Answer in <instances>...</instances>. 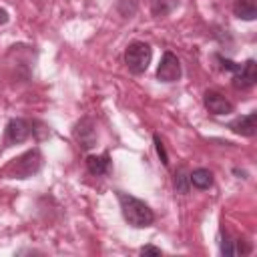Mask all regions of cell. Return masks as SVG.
I'll use <instances>...</instances> for the list:
<instances>
[{"label":"cell","mask_w":257,"mask_h":257,"mask_svg":"<svg viewBox=\"0 0 257 257\" xmlns=\"http://www.w3.org/2000/svg\"><path fill=\"white\" fill-rule=\"evenodd\" d=\"M116 199H118V205H120V213H122L124 221L131 227L143 229V227L153 225L155 213L145 201H141V199H137V197H133L124 191H116Z\"/></svg>","instance_id":"6da1fadb"},{"label":"cell","mask_w":257,"mask_h":257,"mask_svg":"<svg viewBox=\"0 0 257 257\" xmlns=\"http://www.w3.org/2000/svg\"><path fill=\"white\" fill-rule=\"evenodd\" d=\"M42 169V155L38 149L26 151L24 155H20L12 165L6 167V175L12 179H28L32 175H36Z\"/></svg>","instance_id":"7a4b0ae2"},{"label":"cell","mask_w":257,"mask_h":257,"mask_svg":"<svg viewBox=\"0 0 257 257\" xmlns=\"http://www.w3.org/2000/svg\"><path fill=\"white\" fill-rule=\"evenodd\" d=\"M151 58H153L151 46L147 42H141V40L131 42L124 50V64L133 74H143L149 68Z\"/></svg>","instance_id":"3957f363"},{"label":"cell","mask_w":257,"mask_h":257,"mask_svg":"<svg viewBox=\"0 0 257 257\" xmlns=\"http://www.w3.org/2000/svg\"><path fill=\"white\" fill-rule=\"evenodd\" d=\"M34 133H36V128H32L30 120H26V118H12L6 124L4 139H6V145H16V143L28 141Z\"/></svg>","instance_id":"277c9868"},{"label":"cell","mask_w":257,"mask_h":257,"mask_svg":"<svg viewBox=\"0 0 257 257\" xmlns=\"http://www.w3.org/2000/svg\"><path fill=\"white\" fill-rule=\"evenodd\" d=\"M72 135H74V139H76V143H78V147H80L82 151L92 149V147L96 145V139H98V135H96V124H94V120L88 118V116L80 118V120L74 124Z\"/></svg>","instance_id":"5b68a950"},{"label":"cell","mask_w":257,"mask_h":257,"mask_svg":"<svg viewBox=\"0 0 257 257\" xmlns=\"http://www.w3.org/2000/svg\"><path fill=\"white\" fill-rule=\"evenodd\" d=\"M157 78L161 82H177L181 78V62L173 52H165L159 66H157Z\"/></svg>","instance_id":"8992f818"},{"label":"cell","mask_w":257,"mask_h":257,"mask_svg":"<svg viewBox=\"0 0 257 257\" xmlns=\"http://www.w3.org/2000/svg\"><path fill=\"white\" fill-rule=\"evenodd\" d=\"M255 80H257V64H255L253 58H249V60L243 62V64L239 66V70L235 72V76H233V86L245 90V88H251V86L255 84Z\"/></svg>","instance_id":"52a82bcc"},{"label":"cell","mask_w":257,"mask_h":257,"mask_svg":"<svg viewBox=\"0 0 257 257\" xmlns=\"http://www.w3.org/2000/svg\"><path fill=\"white\" fill-rule=\"evenodd\" d=\"M203 102H205V108L211 114H229V112H233V102L227 100L217 90H207L205 96H203Z\"/></svg>","instance_id":"ba28073f"},{"label":"cell","mask_w":257,"mask_h":257,"mask_svg":"<svg viewBox=\"0 0 257 257\" xmlns=\"http://www.w3.org/2000/svg\"><path fill=\"white\" fill-rule=\"evenodd\" d=\"M235 135H243V137H253L257 133V114L255 112H249V114H243V116H237L233 118L229 124H227Z\"/></svg>","instance_id":"9c48e42d"},{"label":"cell","mask_w":257,"mask_h":257,"mask_svg":"<svg viewBox=\"0 0 257 257\" xmlns=\"http://www.w3.org/2000/svg\"><path fill=\"white\" fill-rule=\"evenodd\" d=\"M86 169H88V173H92L96 177L108 175V171H110V157L106 153L90 155V157H86Z\"/></svg>","instance_id":"30bf717a"},{"label":"cell","mask_w":257,"mask_h":257,"mask_svg":"<svg viewBox=\"0 0 257 257\" xmlns=\"http://www.w3.org/2000/svg\"><path fill=\"white\" fill-rule=\"evenodd\" d=\"M233 14L241 20H255L257 18V4L255 0H235Z\"/></svg>","instance_id":"8fae6325"},{"label":"cell","mask_w":257,"mask_h":257,"mask_svg":"<svg viewBox=\"0 0 257 257\" xmlns=\"http://www.w3.org/2000/svg\"><path fill=\"white\" fill-rule=\"evenodd\" d=\"M189 183L201 191L209 189L213 185V173L209 169H195L193 173H189Z\"/></svg>","instance_id":"7c38bea8"},{"label":"cell","mask_w":257,"mask_h":257,"mask_svg":"<svg viewBox=\"0 0 257 257\" xmlns=\"http://www.w3.org/2000/svg\"><path fill=\"white\" fill-rule=\"evenodd\" d=\"M179 0H157L153 4V14L155 16H165L167 12H171L175 6H177Z\"/></svg>","instance_id":"4fadbf2b"},{"label":"cell","mask_w":257,"mask_h":257,"mask_svg":"<svg viewBox=\"0 0 257 257\" xmlns=\"http://www.w3.org/2000/svg\"><path fill=\"white\" fill-rule=\"evenodd\" d=\"M189 175H185V171L183 169H179L177 173H175V189H177V193H189Z\"/></svg>","instance_id":"5bb4252c"},{"label":"cell","mask_w":257,"mask_h":257,"mask_svg":"<svg viewBox=\"0 0 257 257\" xmlns=\"http://www.w3.org/2000/svg\"><path fill=\"white\" fill-rule=\"evenodd\" d=\"M153 141H155V149H157V155H159L161 163L167 167V165H169V157H167V153H165V147H163V143H161L159 135H155V137H153Z\"/></svg>","instance_id":"9a60e30c"},{"label":"cell","mask_w":257,"mask_h":257,"mask_svg":"<svg viewBox=\"0 0 257 257\" xmlns=\"http://www.w3.org/2000/svg\"><path fill=\"white\" fill-rule=\"evenodd\" d=\"M217 60L221 62V68H223V70L237 72V70H239V66H241V64H237V62H233V60H229V58H221V56H217Z\"/></svg>","instance_id":"2e32d148"},{"label":"cell","mask_w":257,"mask_h":257,"mask_svg":"<svg viewBox=\"0 0 257 257\" xmlns=\"http://www.w3.org/2000/svg\"><path fill=\"white\" fill-rule=\"evenodd\" d=\"M141 255H163V251L155 245H145V247H141Z\"/></svg>","instance_id":"e0dca14e"},{"label":"cell","mask_w":257,"mask_h":257,"mask_svg":"<svg viewBox=\"0 0 257 257\" xmlns=\"http://www.w3.org/2000/svg\"><path fill=\"white\" fill-rule=\"evenodd\" d=\"M8 20H10V16H8V12H6L4 8H0V26H2V24H6Z\"/></svg>","instance_id":"ac0fdd59"}]
</instances>
